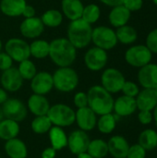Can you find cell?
I'll return each mask as SVG.
<instances>
[{"mask_svg":"<svg viewBox=\"0 0 157 158\" xmlns=\"http://www.w3.org/2000/svg\"><path fill=\"white\" fill-rule=\"evenodd\" d=\"M77 50L67 38H56L49 42L48 57L58 68L71 67L76 61Z\"/></svg>","mask_w":157,"mask_h":158,"instance_id":"obj_1","label":"cell"},{"mask_svg":"<svg viewBox=\"0 0 157 158\" xmlns=\"http://www.w3.org/2000/svg\"><path fill=\"white\" fill-rule=\"evenodd\" d=\"M88 106L97 115L112 113L114 101L112 94L107 92L101 85H93L89 88L87 92Z\"/></svg>","mask_w":157,"mask_h":158,"instance_id":"obj_2","label":"cell"},{"mask_svg":"<svg viewBox=\"0 0 157 158\" xmlns=\"http://www.w3.org/2000/svg\"><path fill=\"white\" fill-rule=\"evenodd\" d=\"M93 27L81 18L71 20L67 30V39L76 49H83L92 43Z\"/></svg>","mask_w":157,"mask_h":158,"instance_id":"obj_3","label":"cell"},{"mask_svg":"<svg viewBox=\"0 0 157 158\" xmlns=\"http://www.w3.org/2000/svg\"><path fill=\"white\" fill-rule=\"evenodd\" d=\"M54 88L60 93H71L79 85L80 77L72 67L57 68L52 74Z\"/></svg>","mask_w":157,"mask_h":158,"instance_id":"obj_4","label":"cell"},{"mask_svg":"<svg viewBox=\"0 0 157 158\" xmlns=\"http://www.w3.org/2000/svg\"><path fill=\"white\" fill-rule=\"evenodd\" d=\"M76 111L69 106L62 103L55 104L50 106L47 117L51 120L53 126L67 128L75 123Z\"/></svg>","mask_w":157,"mask_h":158,"instance_id":"obj_5","label":"cell"},{"mask_svg":"<svg viewBox=\"0 0 157 158\" xmlns=\"http://www.w3.org/2000/svg\"><path fill=\"white\" fill-rule=\"evenodd\" d=\"M92 43L96 47L109 51L115 48L118 43L116 31L107 26H97L93 28Z\"/></svg>","mask_w":157,"mask_h":158,"instance_id":"obj_6","label":"cell"},{"mask_svg":"<svg viewBox=\"0 0 157 158\" xmlns=\"http://www.w3.org/2000/svg\"><path fill=\"white\" fill-rule=\"evenodd\" d=\"M4 49L12 60L17 63L31 57L30 44L21 38L13 37L8 39L4 45Z\"/></svg>","mask_w":157,"mask_h":158,"instance_id":"obj_7","label":"cell"},{"mask_svg":"<svg viewBox=\"0 0 157 158\" xmlns=\"http://www.w3.org/2000/svg\"><path fill=\"white\" fill-rule=\"evenodd\" d=\"M153 53L145 44H136L130 46L125 52L126 62L133 68H142L149 64L152 60Z\"/></svg>","mask_w":157,"mask_h":158,"instance_id":"obj_8","label":"cell"},{"mask_svg":"<svg viewBox=\"0 0 157 158\" xmlns=\"http://www.w3.org/2000/svg\"><path fill=\"white\" fill-rule=\"evenodd\" d=\"M125 81V76L118 69L107 68L102 72L101 86L112 94L121 92Z\"/></svg>","mask_w":157,"mask_h":158,"instance_id":"obj_9","label":"cell"},{"mask_svg":"<svg viewBox=\"0 0 157 158\" xmlns=\"http://www.w3.org/2000/svg\"><path fill=\"white\" fill-rule=\"evenodd\" d=\"M5 118L17 122L23 121L28 116L27 106L19 98H9L1 106Z\"/></svg>","mask_w":157,"mask_h":158,"instance_id":"obj_10","label":"cell"},{"mask_svg":"<svg viewBox=\"0 0 157 158\" xmlns=\"http://www.w3.org/2000/svg\"><path fill=\"white\" fill-rule=\"evenodd\" d=\"M83 59L84 65L89 70L97 72L105 68L108 62V54L107 51L93 46L85 52Z\"/></svg>","mask_w":157,"mask_h":158,"instance_id":"obj_11","label":"cell"},{"mask_svg":"<svg viewBox=\"0 0 157 158\" xmlns=\"http://www.w3.org/2000/svg\"><path fill=\"white\" fill-rule=\"evenodd\" d=\"M91 139L86 131L75 130L68 135V145L69 152L73 155H79L87 152Z\"/></svg>","mask_w":157,"mask_h":158,"instance_id":"obj_12","label":"cell"},{"mask_svg":"<svg viewBox=\"0 0 157 158\" xmlns=\"http://www.w3.org/2000/svg\"><path fill=\"white\" fill-rule=\"evenodd\" d=\"M31 89L36 94H48L54 89L52 74L48 71H38L31 80Z\"/></svg>","mask_w":157,"mask_h":158,"instance_id":"obj_13","label":"cell"},{"mask_svg":"<svg viewBox=\"0 0 157 158\" xmlns=\"http://www.w3.org/2000/svg\"><path fill=\"white\" fill-rule=\"evenodd\" d=\"M44 25L38 17H32L29 19H24L19 25V32L23 38L34 40L39 38L43 31Z\"/></svg>","mask_w":157,"mask_h":158,"instance_id":"obj_14","label":"cell"},{"mask_svg":"<svg viewBox=\"0 0 157 158\" xmlns=\"http://www.w3.org/2000/svg\"><path fill=\"white\" fill-rule=\"evenodd\" d=\"M23 79L18 71L17 68H10L2 71L0 77V84L7 93H16L19 91L23 85Z\"/></svg>","mask_w":157,"mask_h":158,"instance_id":"obj_15","label":"cell"},{"mask_svg":"<svg viewBox=\"0 0 157 158\" xmlns=\"http://www.w3.org/2000/svg\"><path fill=\"white\" fill-rule=\"evenodd\" d=\"M97 117L89 106L78 108L75 114V123L80 130L89 132L96 128Z\"/></svg>","mask_w":157,"mask_h":158,"instance_id":"obj_16","label":"cell"},{"mask_svg":"<svg viewBox=\"0 0 157 158\" xmlns=\"http://www.w3.org/2000/svg\"><path fill=\"white\" fill-rule=\"evenodd\" d=\"M137 110L136 100L134 97L121 95L114 101L113 112L118 118H127L134 114Z\"/></svg>","mask_w":157,"mask_h":158,"instance_id":"obj_17","label":"cell"},{"mask_svg":"<svg viewBox=\"0 0 157 158\" xmlns=\"http://www.w3.org/2000/svg\"><path fill=\"white\" fill-rule=\"evenodd\" d=\"M137 77L143 89H155L157 87V64L150 62L140 68Z\"/></svg>","mask_w":157,"mask_h":158,"instance_id":"obj_18","label":"cell"},{"mask_svg":"<svg viewBox=\"0 0 157 158\" xmlns=\"http://www.w3.org/2000/svg\"><path fill=\"white\" fill-rule=\"evenodd\" d=\"M27 108L34 117L47 115L51 106L45 95L32 94L27 100Z\"/></svg>","mask_w":157,"mask_h":158,"instance_id":"obj_19","label":"cell"},{"mask_svg":"<svg viewBox=\"0 0 157 158\" xmlns=\"http://www.w3.org/2000/svg\"><path fill=\"white\" fill-rule=\"evenodd\" d=\"M130 145L124 136L114 135L107 142L108 154L114 158H126Z\"/></svg>","mask_w":157,"mask_h":158,"instance_id":"obj_20","label":"cell"},{"mask_svg":"<svg viewBox=\"0 0 157 158\" xmlns=\"http://www.w3.org/2000/svg\"><path fill=\"white\" fill-rule=\"evenodd\" d=\"M137 109L153 111L157 105V95L154 89H143L135 97Z\"/></svg>","mask_w":157,"mask_h":158,"instance_id":"obj_21","label":"cell"},{"mask_svg":"<svg viewBox=\"0 0 157 158\" xmlns=\"http://www.w3.org/2000/svg\"><path fill=\"white\" fill-rule=\"evenodd\" d=\"M4 150L8 158H27L28 156L26 143L18 137L6 141Z\"/></svg>","mask_w":157,"mask_h":158,"instance_id":"obj_22","label":"cell"},{"mask_svg":"<svg viewBox=\"0 0 157 158\" xmlns=\"http://www.w3.org/2000/svg\"><path fill=\"white\" fill-rule=\"evenodd\" d=\"M131 12L127 9L123 5H119L111 8L108 15V21L114 28L118 29L127 25L130 19Z\"/></svg>","mask_w":157,"mask_h":158,"instance_id":"obj_23","label":"cell"},{"mask_svg":"<svg viewBox=\"0 0 157 158\" xmlns=\"http://www.w3.org/2000/svg\"><path fill=\"white\" fill-rule=\"evenodd\" d=\"M84 5L81 0H62L61 12L69 21L81 18Z\"/></svg>","mask_w":157,"mask_h":158,"instance_id":"obj_24","label":"cell"},{"mask_svg":"<svg viewBox=\"0 0 157 158\" xmlns=\"http://www.w3.org/2000/svg\"><path fill=\"white\" fill-rule=\"evenodd\" d=\"M26 5V0H1L0 11L6 17L17 18L22 15Z\"/></svg>","mask_w":157,"mask_h":158,"instance_id":"obj_25","label":"cell"},{"mask_svg":"<svg viewBox=\"0 0 157 158\" xmlns=\"http://www.w3.org/2000/svg\"><path fill=\"white\" fill-rule=\"evenodd\" d=\"M48 136L51 147H53L56 151H60L67 147L68 135L63 128L52 126L48 131Z\"/></svg>","mask_w":157,"mask_h":158,"instance_id":"obj_26","label":"cell"},{"mask_svg":"<svg viewBox=\"0 0 157 158\" xmlns=\"http://www.w3.org/2000/svg\"><path fill=\"white\" fill-rule=\"evenodd\" d=\"M20 131L19 123L8 118H3L0 121V139L8 141L17 138Z\"/></svg>","mask_w":157,"mask_h":158,"instance_id":"obj_27","label":"cell"},{"mask_svg":"<svg viewBox=\"0 0 157 158\" xmlns=\"http://www.w3.org/2000/svg\"><path fill=\"white\" fill-rule=\"evenodd\" d=\"M118 118H119L113 112L99 116L96 122V128L103 134H111L117 127Z\"/></svg>","mask_w":157,"mask_h":158,"instance_id":"obj_28","label":"cell"},{"mask_svg":"<svg viewBox=\"0 0 157 158\" xmlns=\"http://www.w3.org/2000/svg\"><path fill=\"white\" fill-rule=\"evenodd\" d=\"M40 19L43 24L44 25V27L57 28L62 24L64 16L60 10L56 8H51L43 12Z\"/></svg>","mask_w":157,"mask_h":158,"instance_id":"obj_29","label":"cell"},{"mask_svg":"<svg viewBox=\"0 0 157 158\" xmlns=\"http://www.w3.org/2000/svg\"><path fill=\"white\" fill-rule=\"evenodd\" d=\"M31 56L36 59H43L49 55V42L43 39H34L30 44Z\"/></svg>","mask_w":157,"mask_h":158,"instance_id":"obj_30","label":"cell"},{"mask_svg":"<svg viewBox=\"0 0 157 158\" xmlns=\"http://www.w3.org/2000/svg\"><path fill=\"white\" fill-rule=\"evenodd\" d=\"M116 35L118 42L123 44H131L136 42L138 38V32L132 26L124 25L116 30Z\"/></svg>","mask_w":157,"mask_h":158,"instance_id":"obj_31","label":"cell"},{"mask_svg":"<svg viewBox=\"0 0 157 158\" xmlns=\"http://www.w3.org/2000/svg\"><path fill=\"white\" fill-rule=\"evenodd\" d=\"M138 143L146 151L155 150L157 147V131L153 129L143 131L139 135Z\"/></svg>","mask_w":157,"mask_h":158,"instance_id":"obj_32","label":"cell"},{"mask_svg":"<svg viewBox=\"0 0 157 158\" xmlns=\"http://www.w3.org/2000/svg\"><path fill=\"white\" fill-rule=\"evenodd\" d=\"M87 153L93 158H105L108 155L107 142L103 139L91 140L87 149Z\"/></svg>","mask_w":157,"mask_h":158,"instance_id":"obj_33","label":"cell"},{"mask_svg":"<svg viewBox=\"0 0 157 158\" xmlns=\"http://www.w3.org/2000/svg\"><path fill=\"white\" fill-rule=\"evenodd\" d=\"M53 124L47 115L45 116H38L35 117L32 121L31 122V131L39 135L48 133L50 129L52 128Z\"/></svg>","mask_w":157,"mask_h":158,"instance_id":"obj_34","label":"cell"},{"mask_svg":"<svg viewBox=\"0 0 157 158\" xmlns=\"http://www.w3.org/2000/svg\"><path fill=\"white\" fill-rule=\"evenodd\" d=\"M100 17H101V9L98 5L92 3L84 6L81 15V19L83 20H85L86 22L92 25L97 22Z\"/></svg>","mask_w":157,"mask_h":158,"instance_id":"obj_35","label":"cell"},{"mask_svg":"<svg viewBox=\"0 0 157 158\" xmlns=\"http://www.w3.org/2000/svg\"><path fill=\"white\" fill-rule=\"evenodd\" d=\"M17 69L23 81H31L38 72L35 64L30 58L19 62Z\"/></svg>","mask_w":157,"mask_h":158,"instance_id":"obj_36","label":"cell"},{"mask_svg":"<svg viewBox=\"0 0 157 158\" xmlns=\"http://www.w3.org/2000/svg\"><path fill=\"white\" fill-rule=\"evenodd\" d=\"M121 92L124 95L135 98L138 95V94L140 93V88H139L138 84L135 83L134 81H126L123 84Z\"/></svg>","mask_w":157,"mask_h":158,"instance_id":"obj_37","label":"cell"},{"mask_svg":"<svg viewBox=\"0 0 157 158\" xmlns=\"http://www.w3.org/2000/svg\"><path fill=\"white\" fill-rule=\"evenodd\" d=\"M147 151L139 143L130 145L126 158H146Z\"/></svg>","mask_w":157,"mask_h":158,"instance_id":"obj_38","label":"cell"},{"mask_svg":"<svg viewBox=\"0 0 157 158\" xmlns=\"http://www.w3.org/2000/svg\"><path fill=\"white\" fill-rule=\"evenodd\" d=\"M145 45L153 54H157V28L148 33Z\"/></svg>","mask_w":157,"mask_h":158,"instance_id":"obj_39","label":"cell"},{"mask_svg":"<svg viewBox=\"0 0 157 158\" xmlns=\"http://www.w3.org/2000/svg\"><path fill=\"white\" fill-rule=\"evenodd\" d=\"M73 104L76 108H82L88 106V96L85 92H78L73 96Z\"/></svg>","mask_w":157,"mask_h":158,"instance_id":"obj_40","label":"cell"},{"mask_svg":"<svg viewBox=\"0 0 157 158\" xmlns=\"http://www.w3.org/2000/svg\"><path fill=\"white\" fill-rule=\"evenodd\" d=\"M14 61L12 58L4 51L0 52V70L4 71L13 67Z\"/></svg>","mask_w":157,"mask_h":158,"instance_id":"obj_41","label":"cell"},{"mask_svg":"<svg viewBox=\"0 0 157 158\" xmlns=\"http://www.w3.org/2000/svg\"><path fill=\"white\" fill-rule=\"evenodd\" d=\"M138 120L142 125H149L154 121L153 112L146 110H140L138 113Z\"/></svg>","mask_w":157,"mask_h":158,"instance_id":"obj_42","label":"cell"},{"mask_svg":"<svg viewBox=\"0 0 157 158\" xmlns=\"http://www.w3.org/2000/svg\"><path fill=\"white\" fill-rule=\"evenodd\" d=\"M122 5L130 12L140 10L143 6V0H123Z\"/></svg>","mask_w":157,"mask_h":158,"instance_id":"obj_43","label":"cell"},{"mask_svg":"<svg viewBox=\"0 0 157 158\" xmlns=\"http://www.w3.org/2000/svg\"><path fill=\"white\" fill-rule=\"evenodd\" d=\"M24 17V19H29V18H32L36 16V10L34 8V6H32L31 5H26V6L23 9L22 15Z\"/></svg>","mask_w":157,"mask_h":158,"instance_id":"obj_44","label":"cell"},{"mask_svg":"<svg viewBox=\"0 0 157 158\" xmlns=\"http://www.w3.org/2000/svg\"><path fill=\"white\" fill-rule=\"evenodd\" d=\"M56 152L53 147H47L43 150L41 154V158H56Z\"/></svg>","mask_w":157,"mask_h":158,"instance_id":"obj_45","label":"cell"},{"mask_svg":"<svg viewBox=\"0 0 157 158\" xmlns=\"http://www.w3.org/2000/svg\"><path fill=\"white\" fill-rule=\"evenodd\" d=\"M99 1L102 4H104L107 6H110V7H114V6L122 5V3H123V0H99Z\"/></svg>","mask_w":157,"mask_h":158,"instance_id":"obj_46","label":"cell"},{"mask_svg":"<svg viewBox=\"0 0 157 158\" xmlns=\"http://www.w3.org/2000/svg\"><path fill=\"white\" fill-rule=\"evenodd\" d=\"M8 99V94L7 92L3 89L2 87H0V106Z\"/></svg>","mask_w":157,"mask_h":158,"instance_id":"obj_47","label":"cell"},{"mask_svg":"<svg viewBox=\"0 0 157 158\" xmlns=\"http://www.w3.org/2000/svg\"><path fill=\"white\" fill-rule=\"evenodd\" d=\"M77 158H93L91 155H89L87 152H84V153H81V154H79L77 155Z\"/></svg>","mask_w":157,"mask_h":158,"instance_id":"obj_48","label":"cell"},{"mask_svg":"<svg viewBox=\"0 0 157 158\" xmlns=\"http://www.w3.org/2000/svg\"><path fill=\"white\" fill-rule=\"evenodd\" d=\"M152 112H153V118H154V121H155V125L157 126V105L154 108V110H153Z\"/></svg>","mask_w":157,"mask_h":158,"instance_id":"obj_49","label":"cell"},{"mask_svg":"<svg viewBox=\"0 0 157 158\" xmlns=\"http://www.w3.org/2000/svg\"><path fill=\"white\" fill-rule=\"evenodd\" d=\"M4 118V115H3V112H2V108L0 106V121Z\"/></svg>","mask_w":157,"mask_h":158,"instance_id":"obj_50","label":"cell"},{"mask_svg":"<svg viewBox=\"0 0 157 158\" xmlns=\"http://www.w3.org/2000/svg\"><path fill=\"white\" fill-rule=\"evenodd\" d=\"M2 49H3V43L0 39V52H2Z\"/></svg>","mask_w":157,"mask_h":158,"instance_id":"obj_51","label":"cell"},{"mask_svg":"<svg viewBox=\"0 0 157 158\" xmlns=\"http://www.w3.org/2000/svg\"><path fill=\"white\" fill-rule=\"evenodd\" d=\"M153 2H154V4H155V6H157V0H153Z\"/></svg>","mask_w":157,"mask_h":158,"instance_id":"obj_52","label":"cell"},{"mask_svg":"<svg viewBox=\"0 0 157 158\" xmlns=\"http://www.w3.org/2000/svg\"><path fill=\"white\" fill-rule=\"evenodd\" d=\"M154 90H155V94H156V95H157V87H155Z\"/></svg>","mask_w":157,"mask_h":158,"instance_id":"obj_53","label":"cell"},{"mask_svg":"<svg viewBox=\"0 0 157 158\" xmlns=\"http://www.w3.org/2000/svg\"><path fill=\"white\" fill-rule=\"evenodd\" d=\"M0 158H1V156H0Z\"/></svg>","mask_w":157,"mask_h":158,"instance_id":"obj_54","label":"cell"}]
</instances>
